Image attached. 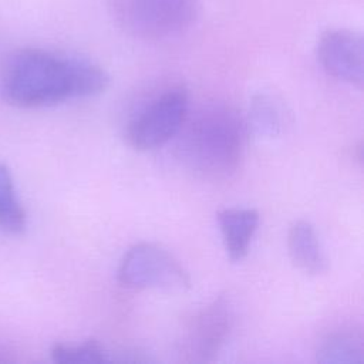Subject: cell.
Returning a JSON list of instances; mask_svg holds the SVG:
<instances>
[{"instance_id": "1", "label": "cell", "mask_w": 364, "mask_h": 364, "mask_svg": "<svg viewBox=\"0 0 364 364\" xmlns=\"http://www.w3.org/2000/svg\"><path fill=\"white\" fill-rule=\"evenodd\" d=\"M109 77L98 64L65 53L21 48L7 57L0 73L1 98L18 108L53 107L104 92Z\"/></svg>"}, {"instance_id": "2", "label": "cell", "mask_w": 364, "mask_h": 364, "mask_svg": "<svg viewBox=\"0 0 364 364\" xmlns=\"http://www.w3.org/2000/svg\"><path fill=\"white\" fill-rule=\"evenodd\" d=\"M178 151L183 165L195 175L222 181L239 168L247 135V124L232 107L212 104L185 119Z\"/></svg>"}, {"instance_id": "3", "label": "cell", "mask_w": 364, "mask_h": 364, "mask_svg": "<svg viewBox=\"0 0 364 364\" xmlns=\"http://www.w3.org/2000/svg\"><path fill=\"white\" fill-rule=\"evenodd\" d=\"M115 21L129 34L165 40L186 31L199 13L198 0H111Z\"/></svg>"}, {"instance_id": "4", "label": "cell", "mask_w": 364, "mask_h": 364, "mask_svg": "<svg viewBox=\"0 0 364 364\" xmlns=\"http://www.w3.org/2000/svg\"><path fill=\"white\" fill-rule=\"evenodd\" d=\"M117 279L121 286L132 290L185 291L191 279L183 266L159 245L141 242L131 246L122 256Z\"/></svg>"}, {"instance_id": "5", "label": "cell", "mask_w": 364, "mask_h": 364, "mask_svg": "<svg viewBox=\"0 0 364 364\" xmlns=\"http://www.w3.org/2000/svg\"><path fill=\"white\" fill-rule=\"evenodd\" d=\"M188 117V94L171 88L151 100L128 122L125 136L138 151H149L169 142L181 131Z\"/></svg>"}, {"instance_id": "6", "label": "cell", "mask_w": 364, "mask_h": 364, "mask_svg": "<svg viewBox=\"0 0 364 364\" xmlns=\"http://www.w3.org/2000/svg\"><path fill=\"white\" fill-rule=\"evenodd\" d=\"M235 327V307L220 296L203 307L191 321L185 348L193 361H212L228 344Z\"/></svg>"}, {"instance_id": "7", "label": "cell", "mask_w": 364, "mask_h": 364, "mask_svg": "<svg viewBox=\"0 0 364 364\" xmlns=\"http://www.w3.org/2000/svg\"><path fill=\"white\" fill-rule=\"evenodd\" d=\"M317 58L327 74L361 87L364 81V40L347 28L327 30L317 43Z\"/></svg>"}, {"instance_id": "8", "label": "cell", "mask_w": 364, "mask_h": 364, "mask_svg": "<svg viewBox=\"0 0 364 364\" xmlns=\"http://www.w3.org/2000/svg\"><path fill=\"white\" fill-rule=\"evenodd\" d=\"M259 219V212L253 208H226L218 213L223 245L232 262H240L249 253Z\"/></svg>"}, {"instance_id": "9", "label": "cell", "mask_w": 364, "mask_h": 364, "mask_svg": "<svg viewBox=\"0 0 364 364\" xmlns=\"http://www.w3.org/2000/svg\"><path fill=\"white\" fill-rule=\"evenodd\" d=\"M287 249L294 266L307 274H321L328 267L316 229L307 220L301 219L290 226Z\"/></svg>"}, {"instance_id": "10", "label": "cell", "mask_w": 364, "mask_h": 364, "mask_svg": "<svg viewBox=\"0 0 364 364\" xmlns=\"http://www.w3.org/2000/svg\"><path fill=\"white\" fill-rule=\"evenodd\" d=\"M27 228V213L18 198L9 166L0 162V232L20 235Z\"/></svg>"}, {"instance_id": "11", "label": "cell", "mask_w": 364, "mask_h": 364, "mask_svg": "<svg viewBox=\"0 0 364 364\" xmlns=\"http://www.w3.org/2000/svg\"><path fill=\"white\" fill-rule=\"evenodd\" d=\"M247 129L259 138H274L280 135L284 125V111L282 105L267 94H259L252 98Z\"/></svg>"}, {"instance_id": "12", "label": "cell", "mask_w": 364, "mask_h": 364, "mask_svg": "<svg viewBox=\"0 0 364 364\" xmlns=\"http://www.w3.org/2000/svg\"><path fill=\"white\" fill-rule=\"evenodd\" d=\"M321 364H363L364 343L361 334L338 331L328 336L317 350Z\"/></svg>"}, {"instance_id": "13", "label": "cell", "mask_w": 364, "mask_h": 364, "mask_svg": "<svg viewBox=\"0 0 364 364\" xmlns=\"http://www.w3.org/2000/svg\"><path fill=\"white\" fill-rule=\"evenodd\" d=\"M50 355L58 364H101L111 361L108 351L97 340H87L81 344L57 343L51 347Z\"/></svg>"}, {"instance_id": "14", "label": "cell", "mask_w": 364, "mask_h": 364, "mask_svg": "<svg viewBox=\"0 0 364 364\" xmlns=\"http://www.w3.org/2000/svg\"><path fill=\"white\" fill-rule=\"evenodd\" d=\"M11 354H13L11 350L7 346H4L3 343H0V363H11V361H14L16 358Z\"/></svg>"}]
</instances>
